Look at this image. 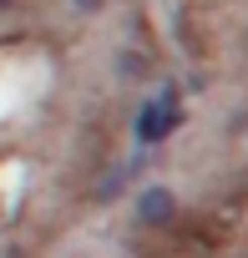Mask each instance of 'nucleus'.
Listing matches in <instances>:
<instances>
[{
	"label": "nucleus",
	"instance_id": "1",
	"mask_svg": "<svg viewBox=\"0 0 248 258\" xmlns=\"http://www.w3.org/2000/svg\"><path fill=\"white\" fill-rule=\"evenodd\" d=\"M172 192L167 187H152V192H142V203H137V213H142V223H167L172 218Z\"/></svg>",
	"mask_w": 248,
	"mask_h": 258
},
{
	"label": "nucleus",
	"instance_id": "2",
	"mask_svg": "<svg viewBox=\"0 0 248 258\" xmlns=\"http://www.w3.org/2000/svg\"><path fill=\"white\" fill-rule=\"evenodd\" d=\"M167 126H172V111H162V106H147V116L137 121V132H142L147 142H157V137L167 132Z\"/></svg>",
	"mask_w": 248,
	"mask_h": 258
},
{
	"label": "nucleus",
	"instance_id": "4",
	"mask_svg": "<svg viewBox=\"0 0 248 258\" xmlns=\"http://www.w3.org/2000/svg\"><path fill=\"white\" fill-rule=\"evenodd\" d=\"M0 6H11V0H0Z\"/></svg>",
	"mask_w": 248,
	"mask_h": 258
},
{
	"label": "nucleus",
	"instance_id": "3",
	"mask_svg": "<svg viewBox=\"0 0 248 258\" xmlns=\"http://www.w3.org/2000/svg\"><path fill=\"white\" fill-rule=\"evenodd\" d=\"M76 6H86V11H96V6H101V0H76Z\"/></svg>",
	"mask_w": 248,
	"mask_h": 258
}]
</instances>
